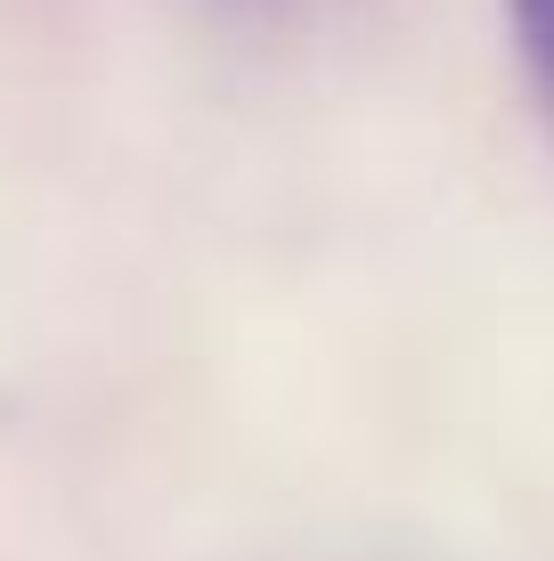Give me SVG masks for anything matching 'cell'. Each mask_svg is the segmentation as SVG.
I'll return each mask as SVG.
<instances>
[{"label":"cell","mask_w":554,"mask_h":561,"mask_svg":"<svg viewBox=\"0 0 554 561\" xmlns=\"http://www.w3.org/2000/svg\"><path fill=\"white\" fill-rule=\"evenodd\" d=\"M506 16H513V42H522L530 73H539L546 99H554V0H506Z\"/></svg>","instance_id":"6da1fadb"}]
</instances>
